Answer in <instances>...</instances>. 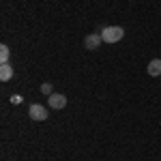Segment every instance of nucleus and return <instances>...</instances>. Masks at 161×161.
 I'll list each match as a JSON object with an SVG mask.
<instances>
[{
    "mask_svg": "<svg viewBox=\"0 0 161 161\" xmlns=\"http://www.w3.org/2000/svg\"><path fill=\"white\" fill-rule=\"evenodd\" d=\"M41 92H43V95H47V97H50L52 92H54V88H52L50 82H43V84H41Z\"/></svg>",
    "mask_w": 161,
    "mask_h": 161,
    "instance_id": "obj_8",
    "label": "nucleus"
},
{
    "mask_svg": "<svg viewBox=\"0 0 161 161\" xmlns=\"http://www.w3.org/2000/svg\"><path fill=\"white\" fill-rule=\"evenodd\" d=\"M9 54H11L9 47L2 43V45H0V64H7V62H9Z\"/></svg>",
    "mask_w": 161,
    "mask_h": 161,
    "instance_id": "obj_7",
    "label": "nucleus"
},
{
    "mask_svg": "<svg viewBox=\"0 0 161 161\" xmlns=\"http://www.w3.org/2000/svg\"><path fill=\"white\" fill-rule=\"evenodd\" d=\"M103 43V39H101L99 32H90L84 37V47L86 50H99V45Z\"/></svg>",
    "mask_w": 161,
    "mask_h": 161,
    "instance_id": "obj_3",
    "label": "nucleus"
},
{
    "mask_svg": "<svg viewBox=\"0 0 161 161\" xmlns=\"http://www.w3.org/2000/svg\"><path fill=\"white\" fill-rule=\"evenodd\" d=\"M146 71H148L150 77H159L161 75V58H153L148 62V67H146Z\"/></svg>",
    "mask_w": 161,
    "mask_h": 161,
    "instance_id": "obj_5",
    "label": "nucleus"
},
{
    "mask_svg": "<svg viewBox=\"0 0 161 161\" xmlns=\"http://www.w3.org/2000/svg\"><path fill=\"white\" fill-rule=\"evenodd\" d=\"M28 116H30L32 120L41 123V120H47V110H45L43 105H39V103H32V105L28 108Z\"/></svg>",
    "mask_w": 161,
    "mask_h": 161,
    "instance_id": "obj_2",
    "label": "nucleus"
},
{
    "mask_svg": "<svg viewBox=\"0 0 161 161\" xmlns=\"http://www.w3.org/2000/svg\"><path fill=\"white\" fill-rule=\"evenodd\" d=\"M123 37H125V30L120 28V26H105V28L101 30L103 43H118Z\"/></svg>",
    "mask_w": 161,
    "mask_h": 161,
    "instance_id": "obj_1",
    "label": "nucleus"
},
{
    "mask_svg": "<svg viewBox=\"0 0 161 161\" xmlns=\"http://www.w3.org/2000/svg\"><path fill=\"white\" fill-rule=\"evenodd\" d=\"M47 103H50L52 110H62L67 105V97L60 95V92H52L50 97H47Z\"/></svg>",
    "mask_w": 161,
    "mask_h": 161,
    "instance_id": "obj_4",
    "label": "nucleus"
},
{
    "mask_svg": "<svg viewBox=\"0 0 161 161\" xmlns=\"http://www.w3.org/2000/svg\"><path fill=\"white\" fill-rule=\"evenodd\" d=\"M22 101H24V97H22V95H11V103H13V105H19Z\"/></svg>",
    "mask_w": 161,
    "mask_h": 161,
    "instance_id": "obj_9",
    "label": "nucleus"
},
{
    "mask_svg": "<svg viewBox=\"0 0 161 161\" xmlns=\"http://www.w3.org/2000/svg\"><path fill=\"white\" fill-rule=\"evenodd\" d=\"M13 77V67L7 62V64H0V80L2 82H9Z\"/></svg>",
    "mask_w": 161,
    "mask_h": 161,
    "instance_id": "obj_6",
    "label": "nucleus"
}]
</instances>
